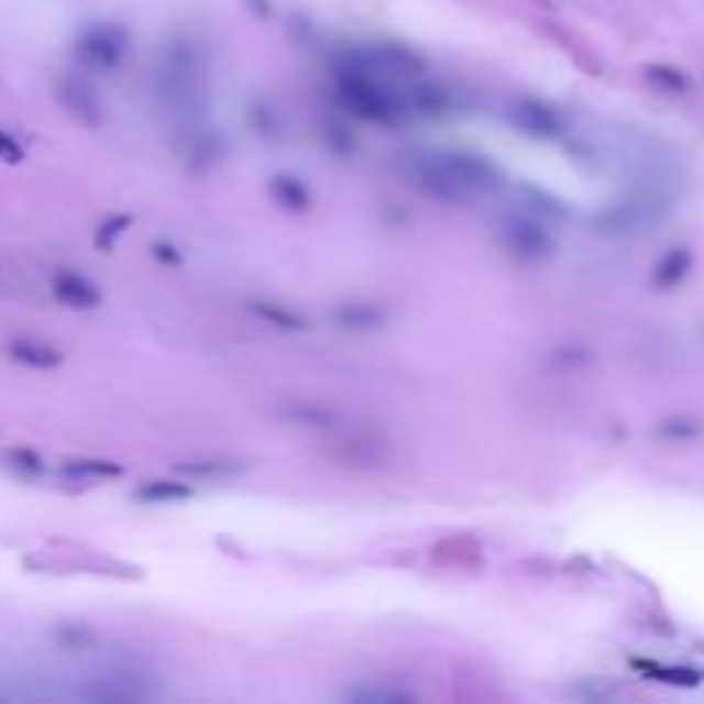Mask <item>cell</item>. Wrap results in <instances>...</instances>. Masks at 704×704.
<instances>
[{
	"mask_svg": "<svg viewBox=\"0 0 704 704\" xmlns=\"http://www.w3.org/2000/svg\"><path fill=\"white\" fill-rule=\"evenodd\" d=\"M8 358L21 364V369H35V372H52L63 364V354L45 341H35V337H18V341H11Z\"/></svg>",
	"mask_w": 704,
	"mask_h": 704,
	"instance_id": "obj_6",
	"label": "cell"
},
{
	"mask_svg": "<svg viewBox=\"0 0 704 704\" xmlns=\"http://www.w3.org/2000/svg\"><path fill=\"white\" fill-rule=\"evenodd\" d=\"M4 464L21 474V477H38L45 471V461L35 454V450H28V447H14V450H4Z\"/></svg>",
	"mask_w": 704,
	"mask_h": 704,
	"instance_id": "obj_10",
	"label": "cell"
},
{
	"mask_svg": "<svg viewBox=\"0 0 704 704\" xmlns=\"http://www.w3.org/2000/svg\"><path fill=\"white\" fill-rule=\"evenodd\" d=\"M63 474L73 477V482H107V477H121V464L79 458V461H69V464L63 468Z\"/></svg>",
	"mask_w": 704,
	"mask_h": 704,
	"instance_id": "obj_8",
	"label": "cell"
},
{
	"mask_svg": "<svg viewBox=\"0 0 704 704\" xmlns=\"http://www.w3.org/2000/svg\"><path fill=\"white\" fill-rule=\"evenodd\" d=\"M505 241L513 244V255L516 258H547L550 255V234L540 228L537 217H522V220H513L509 228H505Z\"/></svg>",
	"mask_w": 704,
	"mask_h": 704,
	"instance_id": "obj_3",
	"label": "cell"
},
{
	"mask_svg": "<svg viewBox=\"0 0 704 704\" xmlns=\"http://www.w3.org/2000/svg\"><path fill=\"white\" fill-rule=\"evenodd\" d=\"M0 158H4V162H11V165L24 158V148L18 145V141H14L8 131H0Z\"/></svg>",
	"mask_w": 704,
	"mask_h": 704,
	"instance_id": "obj_12",
	"label": "cell"
},
{
	"mask_svg": "<svg viewBox=\"0 0 704 704\" xmlns=\"http://www.w3.org/2000/svg\"><path fill=\"white\" fill-rule=\"evenodd\" d=\"M63 103L73 110V114L79 118V121H97V103H94V94L90 90H82V87H73L69 90H63Z\"/></svg>",
	"mask_w": 704,
	"mask_h": 704,
	"instance_id": "obj_11",
	"label": "cell"
},
{
	"mask_svg": "<svg viewBox=\"0 0 704 704\" xmlns=\"http://www.w3.org/2000/svg\"><path fill=\"white\" fill-rule=\"evenodd\" d=\"M193 495L189 485H179V482H152L145 488H138L134 498L138 502H148V505H165V502H186Z\"/></svg>",
	"mask_w": 704,
	"mask_h": 704,
	"instance_id": "obj_9",
	"label": "cell"
},
{
	"mask_svg": "<svg viewBox=\"0 0 704 704\" xmlns=\"http://www.w3.org/2000/svg\"><path fill=\"white\" fill-rule=\"evenodd\" d=\"M422 179L443 200L471 204L474 196H482L498 183V168L471 152H437L433 158H427V176Z\"/></svg>",
	"mask_w": 704,
	"mask_h": 704,
	"instance_id": "obj_1",
	"label": "cell"
},
{
	"mask_svg": "<svg viewBox=\"0 0 704 704\" xmlns=\"http://www.w3.org/2000/svg\"><path fill=\"white\" fill-rule=\"evenodd\" d=\"M513 124L529 138H557L563 131L557 110L540 100H529V97L513 103Z\"/></svg>",
	"mask_w": 704,
	"mask_h": 704,
	"instance_id": "obj_4",
	"label": "cell"
},
{
	"mask_svg": "<svg viewBox=\"0 0 704 704\" xmlns=\"http://www.w3.org/2000/svg\"><path fill=\"white\" fill-rule=\"evenodd\" d=\"M73 55L79 59V66L110 73V69H118L124 63L128 32L114 21H97V24L82 28V32H79V38L73 45Z\"/></svg>",
	"mask_w": 704,
	"mask_h": 704,
	"instance_id": "obj_2",
	"label": "cell"
},
{
	"mask_svg": "<svg viewBox=\"0 0 704 704\" xmlns=\"http://www.w3.org/2000/svg\"><path fill=\"white\" fill-rule=\"evenodd\" d=\"M272 196L275 200L286 207L289 213H302V210H309V204H314V196H309V189L302 186V179H296V176H278V179H272Z\"/></svg>",
	"mask_w": 704,
	"mask_h": 704,
	"instance_id": "obj_7",
	"label": "cell"
},
{
	"mask_svg": "<svg viewBox=\"0 0 704 704\" xmlns=\"http://www.w3.org/2000/svg\"><path fill=\"white\" fill-rule=\"evenodd\" d=\"M52 296L63 306H73V309H94L103 299L94 282L79 272H55L52 275Z\"/></svg>",
	"mask_w": 704,
	"mask_h": 704,
	"instance_id": "obj_5",
	"label": "cell"
}]
</instances>
